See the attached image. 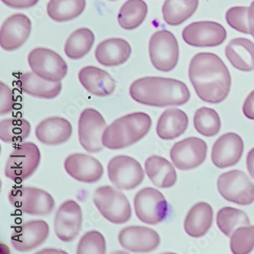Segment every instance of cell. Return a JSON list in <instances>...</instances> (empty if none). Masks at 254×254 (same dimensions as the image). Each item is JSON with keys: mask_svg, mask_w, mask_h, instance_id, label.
I'll use <instances>...</instances> for the list:
<instances>
[{"mask_svg": "<svg viewBox=\"0 0 254 254\" xmlns=\"http://www.w3.org/2000/svg\"><path fill=\"white\" fill-rule=\"evenodd\" d=\"M48 235V223L42 220H33L15 228L11 235V243L18 252H28L43 245Z\"/></svg>", "mask_w": 254, "mask_h": 254, "instance_id": "16", "label": "cell"}, {"mask_svg": "<svg viewBox=\"0 0 254 254\" xmlns=\"http://www.w3.org/2000/svg\"><path fill=\"white\" fill-rule=\"evenodd\" d=\"M41 162V152L36 144L28 142L17 146L8 157L5 176L19 183L33 175Z\"/></svg>", "mask_w": 254, "mask_h": 254, "instance_id": "6", "label": "cell"}, {"mask_svg": "<svg viewBox=\"0 0 254 254\" xmlns=\"http://www.w3.org/2000/svg\"><path fill=\"white\" fill-rule=\"evenodd\" d=\"M247 167L250 175L254 179V148L248 153L247 157Z\"/></svg>", "mask_w": 254, "mask_h": 254, "instance_id": "43", "label": "cell"}, {"mask_svg": "<svg viewBox=\"0 0 254 254\" xmlns=\"http://www.w3.org/2000/svg\"><path fill=\"white\" fill-rule=\"evenodd\" d=\"M216 221L219 229L228 237H231L238 228L251 225L249 218L245 211L232 207H225L220 209L217 214Z\"/></svg>", "mask_w": 254, "mask_h": 254, "instance_id": "33", "label": "cell"}, {"mask_svg": "<svg viewBox=\"0 0 254 254\" xmlns=\"http://www.w3.org/2000/svg\"><path fill=\"white\" fill-rule=\"evenodd\" d=\"M221 119L216 111L210 108L198 109L194 116V126L197 131L205 137L216 135L221 129Z\"/></svg>", "mask_w": 254, "mask_h": 254, "instance_id": "35", "label": "cell"}, {"mask_svg": "<svg viewBox=\"0 0 254 254\" xmlns=\"http://www.w3.org/2000/svg\"><path fill=\"white\" fill-rule=\"evenodd\" d=\"M248 9L249 8L245 6H235L229 8L225 15L228 25L238 32L250 34Z\"/></svg>", "mask_w": 254, "mask_h": 254, "instance_id": "38", "label": "cell"}, {"mask_svg": "<svg viewBox=\"0 0 254 254\" xmlns=\"http://www.w3.org/2000/svg\"><path fill=\"white\" fill-rule=\"evenodd\" d=\"M145 171L150 181L159 188L168 189L177 183V172L167 159L153 155L145 162Z\"/></svg>", "mask_w": 254, "mask_h": 254, "instance_id": "28", "label": "cell"}, {"mask_svg": "<svg viewBox=\"0 0 254 254\" xmlns=\"http://www.w3.org/2000/svg\"><path fill=\"white\" fill-rule=\"evenodd\" d=\"M121 246L132 253H150L160 245V238L154 230L147 227L130 226L123 228L119 235Z\"/></svg>", "mask_w": 254, "mask_h": 254, "instance_id": "18", "label": "cell"}, {"mask_svg": "<svg viewBox=\"0 0 254 254\" xmlns=\"http://www.w3.org/2000/svg\"><path fill=\"white\" fill-rule=\"evenodd\" d=\"M85 8L86 0H50L47 12L55 22H64L77 18Z\"/></svg>", "mask_w": 254, "mask_h": 254, "instance_id": "30", "label": "cell"}, {"mask_svg": "<svg viewBox=\"0 0 254 254\" xmlns=\"http://www.w3.org/2000/svg\"><path fill=\"white\" fill-rule=\"evenodd\" d=\"M150 62L162 72L173 70L179 62L180 48L174 34L160 30L152 35L149 42Z\"/></svg>", "mask_w": 254, "mask_h": 254, "instance_id": "7", "label": "cell"}, {"mask_svg": "<svg viewBox=\"0 0 254 254\" xmlns=\"http://www.w3.org/2000/svg\"><path fill=\"white\" fill-rule=\"evenodd\" d=\"M244 141L235 133L223 134L215 141L211 151V160L218 168H227L238 164L244 152Z\"/></svg>", "mask_w": 254, "mask_h": 254, "instance_id": "20", "label": "cell"}, {"mask_svg": "<svg viewBox=\"0 0 254 254\" xmlns=\"http://www.w3.org/2000/svg\"><path fill=\"white\" fill-rule=\"evenodd\" d=\"M8 201L15 209L34 216L50 215L55 206L49 193L30 187H15L8 193Z\"/></svg>", "mask_w": 254, "mask_h": 254, "instance_id": "4", "label": "cell"}, {"mask_svg": "<svg viewBox=\"0 0 254 254\" xmlns=\"http://www.w3.org/2000/svg\"><path fill=\"white\" fill-rule=\"evenodd\" d=\"M5 5L13 8H28L36 5L39 0H1Z\"/></svg>", "mask_w": 254, "mask_h": 254, "instance_id": "40", "label": "cell"}, {"mask_svg": "<svg viewBox=\"0 0 254 254\" xmlns=\"http://www.w3.org/2000/svg\"><path fill=\"white\" fill-rule=\"evenodd\" d=\"M188 125V116L184 111L179 109H167L159 118L157 134L163 140H174L185 133Z\"/></svg>", "mask_w": 254, "mask_h": 254, "instance_id": "24", "label": "cell"}, {"mask_svg": "<svg viewBox=\"0 0 254 254\" xmlns=\"http://www.w3.org/2000/svg\"><path fill=\"white\" fill-rule=\"evenodd\" d=\"M32 31V22L24 14H14L7 18L0 31V45L6 52L21 48Z\"/></svg>", "mask_w": 254, "mask_h": 254, "instance_id": "17", "label": "cell"}, {"mask_svg": "<svg viewBox=\"0 0 254 254\" xmlns=\"http://www.w3.org/2000/svg\"><path fill=\"white\" fill-rule=\"evenodd\" d=\"M93 201L101 215L109 222L122 225L131 218V208L127 197L110 186L99 187L95 191Z\"/></svg>", "mask_w": 254, "mask_h": 254, "instance_id": "5", "label": "cell"}, {"mask_svg": "<svg viewBox=\"0 0 254 254\" xmlns=\"http://www.w3.org/2000/svg\"><path fill=\"white\" fill-rule=\"evenodd\" d=\"M18 83L24 93L40 99H55L58 96L62 89L61 82L55 83L46 80L33 72H28L21 75Z\"/></svg>", "mask_w": 254, "mask_h": 254, "instance_id": "25", "label": "cell"}, {"mask_svg": "<svg viewBox=\"0 0 254 254\" xmlns=\"http://www.w3.org/2000/svg\"><path fill=\"white\" fill-rule=\"evenodd\" d=\"M109 1H116V0H109Z\"/></svg>", "mask_w": 254, "mask_h": 254, "instance_id": "44", "label": "cell"}, {"mask_svg": "<svg viewBox=\"0 0 254 254\" xmlns=\"http://www.w3.org/2000/svg\"><path fill=\"white\" fill-rule=\"evenodd\" d=\"M217 186L220 194L227 201L241 205H251L254 201V184L241 170L221 174Z\"/></svg>", "mask_w": 254, "mask_h": 254, "instance_id": "9", "label": "cell"}, {"mask_svg": "<svg viewBox=\"0 0 254 254\" xmlns=\"http://www.w3.org/2000/svg\"><path fill=\"white\" fill-rule=\"evenodd\" d=\"M79 82L91 94L106 97L114 93L116 82L106 71L96 66H85L79 72Z\"/></svg>", "mask_w": 254, "mask_h": 254, "instance_id": "22", "label": "cell"}, {"mask_svg": "<svg viewBox=\"0 0 254 254\" xmlns=\"http://www.w3.org/2000/svg\"><path fill=\"white\" fill-rule=\"evenodd\" d=\"M130 55V45L122 38L105 40L98 45L95 52L97 62L107 67L123 64L127 62Z\"/></svg>", "mask_w": 254, "mask_h": 254, "instance_id": "23", "label": "cell"}, {"mask_svg": "<svg viewBox=\"0 0 254 254\" xmlns=\"http://www.w3.org/2000/svg\"><path fill=\"white\" fill-rule=\"evenodd\" d=\"M64 168L72 178L83 184H95L103 174V167L99 160L84 154L68 156Z\"/></svg>", "mask_w": 254, "mask_h": 254, "instance_id": "19", "label": "cell"}, {"mask_svg": "<svg viewBox=\"0 0 254 254\" xmlns=\"http://www.w3.org/2000/svg\"><path fill=\"white\" fill-rule=\"evenodd\" d=\"M108 176L119 190H133L144 181V172L135 159L128 156L113 157L108 164Z\"/></svg>", "mask_w": 254, "mask_h": 254, "instance_id": "10", "label": "cell"}, {"mask_svg": "<svg viewBox=\"0 0 254 254\" xmlns=\"http://www.w3.org/2000/svg\"><path fill=\"white\" fill-rule=\"evenodd\" d=\"M213 209L208 203L201 201L193 205L184 222L187 235L198 238L208 232L212 225Z\"/></svg>", "mask_w": 254, "mask_h": 254, "instance_id": "26", "label": "cell"}, {"mask_svg": "<svg viewBox=\"0 0 254 254\" xmlns=\"http://www.w3.org/2000/svg\"><path fill=\"white\" fill-rule=\"evenodd\" d=\"M83 224V213L80 206L73 200L64 201L57 211L55 231L63 242H71L79 235Z\"/></svg>", "mask_w": 254, "mask_h": 254, "instance_id": "15", "label": "cell"}, {"mask_svg": "<svg viewBox=\"0 0 254 254\" xmlns=\"http://www.w3.org/2000/svg\"><path fill=\"white\" fill-rule=\"evenodd\" d=\"M107 127L104 118L94 109H86L79 116L78 134L81 146L95 154L104 148L103 136Z\"/></svg>", "mask_w": 254, "mask_h": 254, "instance_id": "11", "label": "cell"}, {"mask_svg": "<svg viewBox=\"0 0 254 254\" xmlns=\"http://www.w3.org/2000/svg\"><path fill=\"white\" fill-rule=\"evenodd\" d=\"M152 121L144 113H134L119 118L106 127L103 144L110 150L130 147L145 137L151 127Z\"/></svg>", "mask_w": 254, "mask_h": 254, "instance_id": "3", "label": "cell"}, {"mask_svg": "<svg viewBox=\"0 0 254 254\" xmlns=\"http://www.w3.org/2000/svg\"><path fill=\"white\" fill-rule=\"evenodd\" d=\"M15 99L12 91L5 83H0V114H8L13 109Z\"/></svg>", "mask_w": 254, "mask_h": 254, "instance_id": "39", "label": "cell"}, {"mask_svg": "<svg viewBox=\"0 0 254 254\" xmlns=\"http://www.w3.org/2000/svg\"><path fill=\"white\" fill-rule=\"evenodd\" d=\"M94 42V34L91 30L86 28H79L66 40L65 54L70 59H81L89 53Z\"/></svg>", "mask_w": 254, "mask_h": 254, "instance_id": "32", "label": "cell"}, {"mask_svg": "<svg viewBox=\"0 0 254 254\" xmlns=\"http://www.w3.org/2000/svg\"><path fill=\"white\" fill-rule=\"evenodd\" d=\"M31 126L23 119H6L0 122V139L8 144H15L29 136Z\"/></svg>", "mask_w": 254, "mask_h": 254, "instance_id": "34", "label": "cell"}, {"mask_svg": "<svg viewBox=\"0 0 254 254\" xmlns=\"http://www.w3.org/2000/svg\"><path fill=\"white\" fill-rule=\"evenodd\" d=\"M243 113L248 119L254 120V90L247 97L243 106Z\"/></svg>", "mask_w": 254, "mask_h": 254, "instance_id": "41", "label": "cell"}, {"mask_svg": "<svg viewBox=\"0 0 254 254\" xmlns=\"http://www.w3.org/2000/svg\"><path fill=\"white\" fill-rule=\"evenodd\" d=\"M184 42L193 47H216L227 38L225 28L221 24L210 21L190 24L183 31Z\"/></svg>", "mask_w": 254, "mask_h": 254, "instance_id": "14", "label": "cell"}, {"mask_svg": "<svg viewBox=\"0 0 254 254\" xmlns=\"http://www.w3.org/2000/svg\"><path fill=\"white\" fill-rule=\"evenodd\" d=\"M72 126L66 119L52 117L40 123L35 130L37 138L48 146L64 144L72 135Z\"/></svg>", "mask_w": 254, "mask_h": 254, "instance_id": "21", "label": "cell"}, {"mask_svg": "<svg viewBox=\"0 0 254 254\" xmlns=\"http://www.w3.org/2000/svg\"><path fill=\"white\" fill-rule=\"evenodd\" d=\"M248 27H249L250 34L254 38V1L251 3L248 9Z\"/></svg>", "mask_w": 254, "mask_h": 254, "instance_id": "42", "label": "cell"}, {"mask_svg": "<svg viewBox=\"0 0 254 254\" xmlns=\"http://www.w3.org/2000/svg\"><path fill=\"white\" fill-rule=\"evenodd\" d=\"M230 246L233 254H250L254 248V225L235 230L231 235Z\"/></svg>", "mask_w": 254, "mask_h": 254, "instance_id": "36", "label": "cell"}, {"mask_svg": "<svg viewBox=\"0 0 254 254\" xmlns=\"http://www.w3.org/2000/svg\"><path fill=\"white\" fill-rule=\"evenodd\" d=\"M198 0H166L162 7L166 23L177 26L192 16L198 8Z\"/></svg>", "mask_w": 254, "mask_h": 254, "instance_id": "29", "label": "cell"}, {"mask_svg": "<svg viewBox=\"0 0 254 254\" xmlns=\"http://www.w3.org/2000/svg\"><path fill=\"white\" fill-rule=\"evenodd\" d=\"M147 11L148 8L144 0H127L119 10V25L127 31L135 29L144 22Z\"/></svg>", "mask_w": 254, "mask_h": 254, "instance_id": "31", "label": "cell"}, {"mask_svg": "<svg viewBox=\"0 0 254 254\" xmlns=\"http://www.w3.org/2000/svg\"><path fill=\"white\" fill-rule=\"evenodd\" d=\"M28 62L33 73L51 82H61L67 73L64 60L48 48L32 50L28 55Z\"/></svg>", "mask_w": 254, "mask_h": 254, "instance_id": "12", "label": "cell"}, {"mask_svg": "<svg viewBox=\"0 0 254 254\" xmlns=\"http://www.w3.org/2000/svg\"><path fill=\"white\" fill-rule=\"evenodd\" d=\"M129 93L137 103L154 107L182 106L190 98L188 87L181 81L156 76L134 81Z\"/></svg>", "mask_w": 254, "mask_h": 254, "instance_id": "2", "label": "cell"}, {"mask_svg": "<svg viewBox=\"0 0 254 254\" xmlns=\"http://www.w3.org/2000/svg\"><path fill=\"white\" fill-rule=\"evenodd\" d=\"M106 243L103 235L97 231H88L79 240L77 254H105Z\"/></svg>", "mask_w": 254, "mask_h": 254, "instance_id": "37", "label": "cell"}, {"mask_svg": "<svg viewBox=\"0 0 254 254\" xmlns=\"http://www.w3.org/2000/svg\"><path fill=\"white\" fill-rule=\"evenodd\" d=\"M225 55L236 69L244 72L254 69V43L247 38L231 40L225 48Z\"/></svg>", "mask_w": 254, "mask_h": 254, "instance_id": "27", "label": "cell"}, {"mask_svg": "<svg viewBox=\"0 0 254 254\" xmlns=\"http://www.w3.org/2000/svg\"><path fill=\"white\" fill-rule=\"evenodd\" d=\"M207 150L208 147L204 140L198 137H188L173 146L170 158L179 170H192L205 161Z\"/></svg>", "mask_w": 254, "mask_h": 254, "instance_id": "13", "label": "cell"}, {"mask_svg": "<svg viewBox=\"0 0 254 254\" xmlns=\"http://www.w3.org/2000/svg\"><path fill=\"white\" fill-rule=\"evenodd\" d=\"M134 205L137 218L147 225H157L168 215V203L165 197L151 187L142 189L136 194Z\"/></svg>", "mask_w": 254, "mask_h": 254, "instance_id": "8", "label": "cell"}, {"mask_svg": "<svg viewBox=\"0 0 254 254\" xmlns=\"http://www.w3.org/2000/svg\"><path fill=\"white\" fill-rule=\"evenodd\" d=\"M189 76L198 97L205 103L218 104L229 94L231 78L222 60L213 53L203 52L193 57Z\"/></svg>", "mask_w": 254, "mask_h": 254, "instance_id": "1", "label": "cell"}]
</instances>
